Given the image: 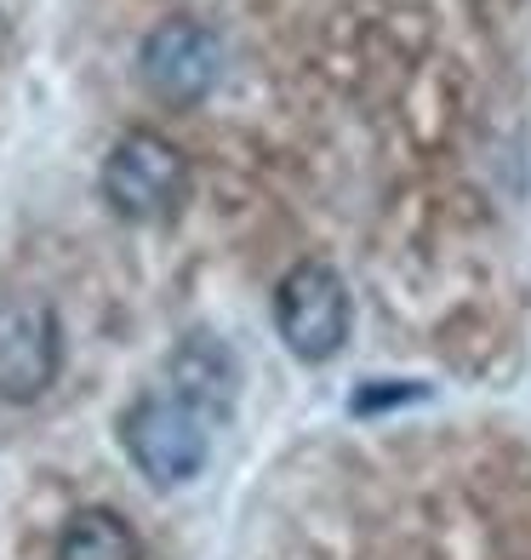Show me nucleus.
I'll list each match as a JSON object with an SVG mask.
<instances>
[{
    "label": "nucleus",
    "mask_w": 531,
    "mask_h": 560,
    "mask_svg": "<svg viewBox=\"0 0 531 560\" xmlns=\"http://www.w3.org/2000/svg\"><path fill=\"white\" fill-rule=\"evenodd\" d=\"M63 372V320L46 298H0V400L30 406Z\"/></svg>",
    "instance_id": "5"
},
{
    "label": "nucleus",
    "mask_w": 531,
    "mask_h": 560,
    "mask_svg": "<svg viewBox=\"0 0 531 560\" xmlns=\"http://www.w3.org/2000/svg\"><path fill=\"white\" fill-rule=\"evenodd\" d=\"M97 195L126 223H166L189 200V155L149 126H126L97 166Z\"/></svg>",
    "instance_id": "1"
},
{
    "label": "nucleus",
    "mask_w": 531,
    "mask_h": 560,
    "mask_svg": "<svg viewBox=\"0 0 531 560\" xmlns=\"http://www.w3.org/2000/svg\"><path fill=\"white\" fill-rule=\"evenodd\" d=\"M406 400H428V384H366L354 395V412H384V406H406Z\"/></svg>",
    "instance_id": "8"
},
{
    "label": "nucleus",
    "mask_w": 531,
    "mask_h": 560,
    "mask_svg": "<svg viewBox=\"0 0 531 560\" xmlns=\"http://www.w3.org/2000/svg\"><path fill=\"white\" fill-rule=\"evenodd\" d=\"M172 395H184L194 412H206L212 423L217 418H229V406H235V389H240V366H235V354L223 338H206V332H194L172 349Z\"/></svg>",
    "instance_id": "6"
},
{
    "label": "nucleus",
    "mask_w": 531,
    "mask_h": 560,
    "mask_svg": "<svg viewBox=\"0 0 531 560\" xmlns=\"http://www.w3.org/2000/svg\"><path fill=\"white\" fill-rule=\"evenodd\" d=\"M120 446L149 487H189L212 457V418L172 389H149L120 412Z\"/></svg>",
    "instance_id": "2"
},
{
    "label": "nucleus",
    "mask_w": 531,
    "mask_h": 560,
    "mask_svg": "<svg viewBox=\"0 0 531 560\" xmlns=\"http://www.w3.org/2000/svg\"><path fill=\"white\" fill-rule=\"evenodd\" d=\"M349 326H354L349 280L326 258L292 264L286 280L274 287V332H281V343L303 366H326L349 343Z\"/></svg>",
    "instance_id": "3"
},
{
    "label": "nucleus",
    "mask_w": 531,
    "mask_h": 560,
    "mask_svg": "<svg viewBox=\"0 0 531 560\" xmlns=\"http://www.w3.org/2000/svg\"><path fill=\"white\" fill-rule=\"evenodd\" d=\"M58 560H143L138 532L115 509H81L69 515L63 538H58Z\"/></svg>",
    "instance_id": "7"
},
{
    "label": "nucleus",
    "mask_w": 531,
    "mask_h": 560,
    "mask_svg": "<svg viewBox=\"0 0 531 560\" xmlns=\"http://www.w3.org/2000/svg\"><path fill=\"white\" fill-rule=\"evenodd\" d=\"M223 74V40L200 18H161L138 46V81L166 109H200Z\"/></svg>",
    "instance_id": "4"
}]
</instances>
